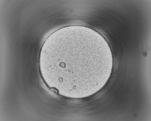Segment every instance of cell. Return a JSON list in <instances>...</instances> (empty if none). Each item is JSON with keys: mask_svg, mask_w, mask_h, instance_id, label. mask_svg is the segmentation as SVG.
I'll list each match as a JSON object with an SVG mask.
<instances>
[{"mask_svg": "<svg viewBox=\"0 0 151 121\" xmlns=\"http://www.w3.org/2000/svg\"><path fill=\"white\" fill-rule=\"evenodd\" d=\"M113 62L105 39L92 29L78 26L52 34L43 46L40 59L48 85L73 98L89 96L102 88L110 77Z\"/></svg>", "mask_w": 151, "mask_h": 121, "instance_id": "1", "label": "cell"}]
</instances>
